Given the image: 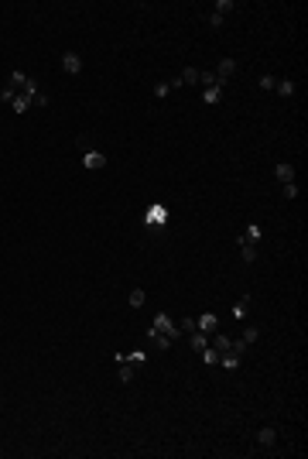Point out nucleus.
Here are the masks:
<instances>
[{"instance_id": "nucleus-20", "label": "nucleus", "mask_w": 308, "mask_h": 459, "mask_svg": "<svg viewBox=\"0 0 308 459\" xmlns=\"http://www.w3.org/2000/svg\"><path fill=\"white\" fill-rule=\"evenodd\" d=\"M246 305H250V295H243V298H240V302H236V305H233V319H243V315H246Z\"/></svg>"}, {"instance_id": "nucleus-24", "label": "nucleus", "mask_w": 308, "mask_h": 459, "mask_svg": "<svg viewBox=\"0 0 308 459\" xmlns=\"http://www.w3.org/2000/svg\"><path fill=\"white\" fill-rule=\"evenodd\" d=\"M209 339L216 343V346H213L216 353H226V350H230V346H233V339H226V336H209Z\"/></svg>"}, {"instance_id": "nucleus-17", "label": "nucleus", "mask_w": 308, "mask_h": 459, "mask_svg": "<svg viewBox=\"0 0 308 459\" xmlns=\"http://www.w3.org/2000/svg\"><path fill=\"white\" fill-rule=\"evenodd\" d=\"M148 339H151L157 350H168V346H171V339H168V336H161V332H154V329H148Z\"/></svg>"}, {"instance_id": "nucleus-7", "label": "nucleus", "mask_w": 308, "mask_h": 459, "mask_svg": "<svg viewBox=\"0 0 308 459\" xmlns=\"http://www.w3.org/2000/svg\"><path fill=\"white\" fill-rule=\"evenodd\" d=\"M62 69H65L69 76H79V72H82V59H79L76 52H65V55H62Z\"/></svg>"}, {"instance_id": "nucleus-3", "label": "nucleus", "mask_w": 308, "mask_h": 459, "mask_svg": "<svg viewBox=\"0 0 308 459\" xmlns=\"http://www.w3.org/2000/svg\"><path fill=\"white\" fill-rule=\"evenodd\" d=\"M82 168H86V171H99V168H106V154L86 148V151H82Z\"/></svg>"}, {"instance_id": "nucleus-16", "label": "nucleus", "mask_w": 308, "mask_h": 459, "mask_svg": "<svg viewBox=\"0 0 308 459\" xmlns=\"http://www.w3.org/2000/svg\"><path fill=\"white\" fill-rule=\"evenodd\" d=\"M117 377H120V384H130V381H134V363H127V360H123V363H120V370H117Z\"/></svg>"}, {"instance_id": "nucleus-9", "label": "nucleus", "mask_w": 308, "mask_h": 459, "mask_svg": "<svg viewBox=\"0 0 308 459\" xmlns=\"http://www.w3.org/2000/svg\"><path fill=\"white\" fill-rule=\"evenodd\" d=\"M113 360H117V363H123V360H127V363H134V367H141V363L148 360V353H144V350H134V353H117Z\"/></svg>"}, {"instance_id": "nucleus-8", "label": "nucleus", "mask_w": 308, "mask_h": 459, "mask_svg": "<svg viewBox=\"0 0 308 459\" xmlns=\"http://www.w3.org/2000/svg\"><path fill=\"white\" fill-rule=\"evenodd\" d=\"M274 178H277L281 185H288V182H295V168H291L288 161H281V164L274 168Z\"/></svg>"}, {"instance_id": "nucleus-30", "label": "nucleus", "mask_w": 308, "mask_h": 459, "mask_svg": "<svg viewBox=\"0 0 308 459\" xmlns=\"http://www.w3.org/2000/svg\"><path fill=\"white\" fill-rule=\"evenodd\" d=\"M0 99H3V103H14V99H17V93H14L10 86H3V89H0Z\"/></svg>"}, {"instance_id": "nucleus-28", "label": "nucleus", "mask_w": 308, "mask_h": 459, "mask_svg": "<svg viewBox=\"0 0 308 459\" xmlns=\"http://www.w3.org/2000/svg\"><path fill=\"white\" fill-rule=\"evenodd\" d=\"M230 10H233V0H216V14L219 17H226Z\"/></svg>"}, {"instance_id": "nucleus-19", "label": "nucleus", "mask_w": 308, "mask_h": 459, "mask_svg": "<svg viewBox=\"0 0 308 459\" xmlns=\"http://www.w3.org/2000/svg\"><path fill=\"white\" fill-rule=\"evenodd\" d=\"M199 82H202L206 89H209V86H223V82L216 79V72H213V69H206V72H199Z\"/></svg>"}, {"instance_id": "nucleus-32", "label": "nucleus", "mask_w": 308, "mask_h": 459, "mask_svg": "<svg viewBox=\"0 0 308 459\" xmlns=\"http://www.w3.org/2000/svg\"><path fill=\"white\" fill-rule=\"evenodd\" d=\"M223 21H226V17H219V14H216V10H213V14H209V24H213V28H223Z\"/></svg>"}, {"instance_id": "nucleus-5", "label": "nucleus", "mask_w": 308, "mask_h": 459, "mask_svg": "<svg viewBox=\"0 0 308 459\" xmlns=\"http://www.w3.org/2000/svg\"><path fill=\"white\" fill-rule=\"evenodd\" d=\"M240 360H243V353H236V350H226V353H219V367L223 370H240Z\"/></svg>"}, {"instance_id": "nucleus-15", "label": "nucleus", "mask_w": 308, "mask_h": 459, "mask_svg": "<svg viewBox=\"0 0 308 459\" xmlns=\"http://www.w3.org/2000/svg\"><path fill=\"white\" fill-rule=\"evenodd\" d=\"M257 442H260V446H274V442H277V432H274V428H260V432H257Z\"/></svg>"}, {"instance_id": "nucleus-13", "label": "nucleus", "mask_w": 308, "mask_h": 459, "mask_svg": "<svg viewBox=\"0 0 308 459\" xmlns=\"http://www.w3.org/2000/svg\"><path fill=\"white\" fill-rule=\"evenodd\" d=\"M240 250H243V261H246V264H253V261H257V243L240 240Z\"/></svg>"}, {"instance_id": "nucleus-31", "label": "nucleus", "mask_w": 308, "mask_h": 459, "mask_svg": "<svg viewBox=\"0 0 308 459\" xmlns=\"http://www.w3.org/2000/svg\"><path fill=\"white\" fill-rule=\"evenodd\" d=\"M295 196H298V185L288 182V185H284V199H295Z\"/></svg>"}, {"instance_id": "nucleus-26", "label": "nucleus", "mask_w": 308, "mask_h": 459, "mask_svg": "<svg viewBox=\"0 0 308 459\" xmlns=\"http://www.w3.org/2000/svg\"><path fill=\"white\" fill-rule=\"evenodd\" d=\"M199 82V69H185L182 72V86H195Z\"/></svg>"}, {"instance_id": "nucleus-33", "label": "nucleus", "mask_w": 308, "mask_h": 459, "mask_svg": "<svg viewBox=\"0 0 308 459\" xmlns=\"http://www.w3.org/2000/svg\"><path fill=\"white\" fill-rule=\"evenodd\" d=\"M274 82H277L274 76H260V86H264V89H274Z\"/></svg>"}, {"instance_id": "nucleus-11", "label": "nucleus", "mask_w": 308, "mask_h": 459, "mask_svg": "<svg viewBox=\"0 0 308 459\" xmlns=\"http://www.w3.org/2000/svg\"><path fill=\"white\" fill-rule=\"evenodd\" d=\"M274 93L288 99V96H295V82H291V79H277V82H274Z\"/></svg>"}, {"instance_id": "nucleus-27", "label": "nucleus", "mask_w": 308, "mask_h": 459, "mask_svg": "<svg viewBox=\"0 0 308 459\" xmlns=\"http://www.w3.org/2000/svg\"><path fill=\"white\" fill-rule=\"evenodd\" d=\"M175 326H178L182 332H195V319H192V315H185V319H178Z\"/></svg>"}, {"instance_id": "nucleus-2", "label": "nucleus", "mask_w": 308, "mask_h": 459, "mask_svg": "<svg viewBox=\"0 0 308 459\" xmlns=\"http://www.w3.org/2000/svg\"><path fill=\"white\" fill-rule=\"evenodd\" d=\"M168 220H171V213H168V206H161V202L148 206V213H144V227H168Z\"/></svg>"}, {"instance_id": "nucleus-23", "label": "nucleus", "mask_w": 308, "mask_h": 459, "mask_svg": "<svg viewBox=\"0 0 308 459\" xmlns=\"http://www.w3.org/2000/svg\"><path fill=\"white\" fill-rule=\"evenodd\" d=\"M202 363H206V367H216V363H219V353H216L213 346H206V350H202Z\"/></svg>"}, {"instance_id": "nucleus-22", "label": "nucleus", "mask_w": 308, "mask_h": 459, "mask_svg": "<svg viewBox=\"0 0 308 459\" xmlns=\"http://www.w3.org/2000/svg\"><path fill=\"white\" fill-rule=\"evenodd\" d=\"M240 339H243L246 346H250V343H257V339H260V326H246V332H243Z\"/></svg>"}, {"instance_id": "nucleus-14", "label": "nucleus", "mask_w": 308, "mask_h": 459, "mask_svg": "<svg viewBox=\"0 0 308 459\" xmlns=\"http://www.w3.org/2000/svg\"><path fill=\"white\" fill-rule=\"evenodd\" d=\"M206 346H209V336H206V332H199V329H195V332H192V350H195V353H202V350H206Z\"/></svg>"}, {"instance_id": "nucleus-29", "label": "nucleus", "mask_w": 308, "mask_h": 459, "mask_svg": "<svg viewBox=\"0 0 308 459\" xmlns=\"http://www.w3.org/2000/svg\"><path fill=\"white\" fill-rule=\"evenodd\" d=\"M168 93H171V86H168V82H157V86H154V96H157V99H164Z\"/></svg>"}, {"instance_id": "nucleus-21", "label": "nucleus", "mask_w": 308, "mask_h": 459, "mask_svg": "<svg viewBox=\"0 0 308 459\" xmlns=\"http://www.w3.org/2000/svg\"><path fill=\"white\" fill-rule=\"evenodd\" d=\"M10 106H14V113H28V106H31V96H21V93H17V99H14Z\"/></svg>"}, {"instance_id": "nucleus-12", "label": "nucleus", "mask_w": 308, "mask_h": 459, "mask_svg": "<svg viewBox=\"0 0 308 459\" xmlns=\"http://www.w3.org/2000/svg\"><path fill=\"white\" fill-rule=\"evenodd\" d=\"M260 236H264V230L257 227V223H250L246 233H240V240H246V243H260Z\"/></svg>"}, {"instance_id": "nucleus-4", "label": "nucleus", "mask_w": 308, "mask_h": 459, "mask_svg": "<svg viewBox=\"0 0 308 459\" xmlns=\"http://www.w3.org/2000/svg\"><path fill=\"white\" fill-rule=\"evenodd\" d=\"M195 329H199V332H206V336H213V332L219 329V319H216L213 312H202V315L195 319Z\"/></svg>"}, {"instance_id": "nucleus-10", "label": "nucleus", "mask_w": 308, "mask_h": 459, "mask_svg": "<svg viewBox=\"0 0 308 459\" xmlns=\"http://www.w3.org/2000/svg\"><path fill=\"white\" fill-rule=\"evenodd\" d=\"M219 99H223V86H209V89H202V103L216 106Z\"/></svg>"}, {"instance_id": "nucleus-6", "label": "nucleus", "mask_w": 308, "mask_h": 459, "mask_svg": "<svg viewBox=\"0 0 308 459\" xmlns=\"http://www.w3.org/2000/svg\"><path fill=\"white\" fill-rule=\"evenodd\" d=\"M213 72H216V79H219V82L226 86V79H230L233 72H236V59H219V66H216Z\"/></svg>"}, {"instance_id": "nucleus-18", "label": "nucleus", "mask_w": 308, "mask_h": 459, "mask_svg": "<svg viewBox=\"0 0 308 459\" xmlns=\"http://www.w3.org/2000/svg\"><path fill=\"white\" fill-rule=\"evenodd\" d=\"M24 82H28L24 72H10V79H7V86H10L14 93H21V89H24Z\"/></svg>"}, {"instance_id": "nucleus-1", "label": "nucleus", "mask_w": 308, "mask_h": 459, "mask_svg": "<svg viewBox=\"0 0 308 459\" xmlns=\"http://www.w3.org/2000/svg\"><path fill=\"white\" fill-rule=\"evenodd\" d=\"M151 329H154V332H161V336H168L171 343H175V339H182V329L175 326V319H171L168 312H157V315H154Z\"/></svg>"}, {"instance_id": "nucleus-25", "label": "nucleus", "mask_w": 308, "mask_h": 459, "mask_svg": "<svg viewBox=\"0 0 308 459\" xmlns=\"http://www.w3.org/2000/svg\"><path fill=\"white\" fill-rule=\"evenodd\" d=\"M127 302H130V305H134V308H141V305H144V302H148V295H144V292H141V288H134V292H130V298H127Z\"/></svg>"}]
</instances>
